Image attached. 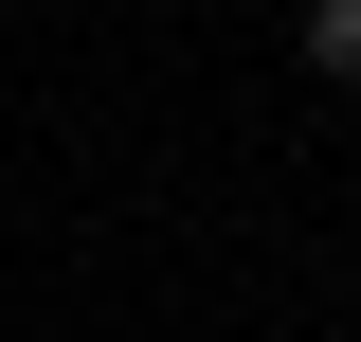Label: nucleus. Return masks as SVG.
I'll list each match as a JSON object with an SVG mask.
<instances>
[{
  "instance_id": "f257e3e1",
  "label": "nucleus",
  "mask_w": 361,
  "mask_h": 342,
  "mask_svg": "<svg viewBox=\"0 0 361 342\" xmlns=\"http://www.w3.org/2000/svg\"><path fill=\"white\" fill-rule=\"evenodd\" d=\"M307 72H325V90H361V0H307Z\"/></svg>"
}]
</instances>
